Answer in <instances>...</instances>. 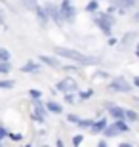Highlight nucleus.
<instances>
[{
    "label": "nucleus",
    "mask_w": 139,
    "mask_h": 147,
    "mask_svg": "<svg viewBox=\"0 0 139 147\" xmlns=\"http://www.w3.org/2000/svg\"><path fill=\"white\" fill-rule=\"evenodd\" d=\"M135 55H137V57H139V52H135Z\"/></svg>",
    "instance_id": "nucleus-38"
},
{
    "label": "nucleus",
    "mask_w": 139,
    "mask_h": 147,
    "mask_svg": "<svg viewBox=\"0 0 139 147\" xmlns=\"http://www.w3.org/2000/svg\"><path fill=\"white\" fill-rule=\"evenodd\" d=\"M67 120H69V122H75V124H78V122H80V117H76V115L69 113V115H67Z\"/></svg>",
    "instance_id": "nucleus-23"
},
{
    "label": "nucleus",
    "mask_w": 139,
    "mask_h": 147,
    "mask_svg": "<svg viewBox=\"0 0 139 147\" xmlns=\"http://www.w3.org/2000/svg\"><path fill=\"white\" fill-rule=\"evenodd\" d=\"M105 128H107V120H105V119H99L97 122H93V126H91L90 130L91 132H103Z\"/></svg>",
    "instance_id": "nucleus-15"
},
{
    "label": "nucleus",
    "mask_w": 139,
    "mask_h": 147,
    "mask_svg": "<svg viewBox=\"0 0 139 147\" xmlns=\"http://www.w3.org/2000/svg\"><path fill=\"white\" fill-rule=\"evenodd\" d=\"M118 134H120V130H118L116 124H111L103 130V136H107V138H114V136H118Z\"/></svg>",
    "instance_id": "nucleus-13"
},
{
    "label": "nucleus",
    "mask_w": 139,
    "mask_h": 147,
    "mask_svg": "<svg viewBox=\"0 0 139 147\" xmlns=\"http://www.w3.org/2000/svg\"><path fill=\"white\" fill-rule=\"evenodd\" d=\"M97 145H99V147H105V145H107V142H105V140H99V143H97Z\"/></svg>",
    "instance_id": "nucleus-34"
},
{
    "label": "nucleus",
    "mask_w": 139,
    "mask_h": 147,
    "mask_svg": "<svg viewBox=\"0 0 139 147\" xmlns=\"http://www.w3.org/2000/svg\"><path fill=\"white\" fill-rule=\"evenodd\" d=\"M23 73H38L40 71V65L38 63H34V61H29V63H25V65L21 67Z\"/></svg>",
    "instance_id": "nucleus-12"
},
{
    "label": "nucleus",
    "mask_w": 139,
    "mask_h": 147,
    "mask_svg": "<svg viewBox=\"0 0 139 147\" xmlns=\"http://www.w3.org/2000/svg\"><path fill=\"white\" fill-rule=\"evenodd\" d=\"M109 90H111V92L130 94V92H132V86H130L128 82H126V78H124V76H118V78H114V80L109 84Z\"/></svg>",
    "instance_id": "nucleus-3"
},
{
    "label": "nucleus",
    "mask_w": 139,
    "mask_h": 147,
    "mask_svg": "<svg viewBox=\"0 0 139 147\" xmlns=\"http://www.w3.org/2000/svg\"><path fill=\"white\" fill-rule=\"evenodd\" d=\"M82 142H84V136H80V134H76V136H73V145H80Z\"/></svg>",
    "instance_id": "nucleus-24"
},
{
    "label": "nucleus",
    "mask_w": 139,
    "mask_h": 147,
    "mask_svg": "<svg viewBox=\"0 0 139 147\" xmlns=\"http://www.w3.org/2000/svg\"><path fill=\"white\" fill-rule=\"evenodd\" d=\"M46 107H48L50 113H55V115H61V113H63V107H61L59 103H55V101H48V103H46Z\"/></svg>",
    "instance_id": "nucleus-14"
},
{
    "label": "nucleus",
    "mask_w": 139,
    "mask_h": 147,
    "mask_svg": "<svg viewBox=\"0 0 139 147\" xmlns=\"http://www.w3.org/2000/svg\"><path fill=\"white\" fill-rule=\"evenodd\" d=\"M93 21L97 23V27L101 29V33H103V34L111 36L112 25H114V17L111 16V11H109V13H101V16H95V17H93Z\"/></svg>",
    "instance_id": "nucleus-2"
},
{
    "label": "nucleus",
    "mask_w": 139,
    "mask_h": 147,
    "mask_svg": "<svg viewBox=\"0 0 139 147\" xmlns=\"http://www.w3.org/2000/svg\"><path fill=\"white\" fill-rule=\"evenodd\" d=\"M65 71H78V65H63Z\"/></svg>",
    "instance_id": "nucleus-29"
},
{
    "label": "nucleus",
    "mask_w": 139,
    "mask_h": 147,
    "mask_svg": "<svg viewBox=\"0 0 139 147\" xmlns=\"http://www.w3.org/2000/svg\"><path fill=\"white\" fill-rule=\"evenodd\" d=\"M8 136V130H6L4 126H0V138H6Z\"/></svg>",
    "instance_id": "nucleus-30"
},
{
    "label": "nucleus",
    "mask_w": 139,
    "mask_h": 147,
    "mask_svg": "<svg viewBox=\"0 0 139 147\" xmlns=\"http://www.w3.org/2000/svg\"><path fill=\"white\" fill-rule=\"evenodd\" d=\"M134 84H135V86L139 88V76H135V78H134Z\"/></svg>",
    "instance_id": "nucleus-35"
},
{
    "label": "nucleus",
    "mask_w": 139,
    "mask_h": 147,
    "mask_svg": "<svg viewBox=\"0 0 139 147\" xmlns=\"http://www.w3.org/2000/svg\"><path fill=\"white\" fill-rule=\"evenodd\" d=\"M135 2H137V0H114V4L118 6V13H120V16H122V13H124L126 10L134 8Z\"/></svg>",
    "instance_id": "nucleus-11"
},
{
    "label": "nucleus",
    "mask_w": 139,
    "mask_h": 147,
    "mask_svg": "<svg viewBox=\"0 0 139 147\" xmlns=\"http://www.w3.org/2000/svg\"><path fill=\"white\" fill-rule=\"evenodd\" d=\"M55 54L61 55V57H67V59H73L78 65H97L99 61L91 55H86L78 50H71V48H55Z\"/></svg>",
    "instance_id": "nucleus-1"
},
{
    "label": "nucleus",
    "mask_w": 139,
    "mask_h": 147,
    "mask_svg": "<svg viewBox=\"0 0 139 147\" xmlns=\"http://www.w3.org/2000/svg\"><path fill=\"white\" fill-rule=\"evenodd\" d=\"M105 76H107V73H103V71L97 73V78H105Z\"/></svg>",
    "instance_id": "nucleus-32"
},
{
    "label": "nucleus",
    "mask_w": 139,
    "mask_h": 147,
    "mask_svg": "<svg viewBox=\"0 0 139 147\" xmlns=\"http://www.w3.org/2000/svg\"><path fill=\"white\" fill-rule=\"evenodd\" d=\"M29 96H31L32 99H38L40 98V92H38V90H29Z\"/></svg>",
    "instance_id": "nucleus-27"
},
{
    "label": "nucleus",
    "mask_w": 139,
    "mask_h": 147,
    "mask_svg": "<svg viewBox=\"0 0 139 147\" xmlns=\"http://www.w3.org/2000/svg\"><path fill=\"white\" fill-rule=\"evenodd\" d=\"M55 88H57V92L69 94V92H76V90H78V84L75 82V78L67 76V78H63V80H59L57 84H55Z\"/></svg>",
    "instance_id": "nucleus-4"
},
{
    "label": "nucleus",
    "mask_w": 139,
    "mask_h": 147,
    "mask_svg": "<svg viewBox=\"0 0 139 147\" xmlns=\"http://www.w3.org/2000/svg\"><path fill=\"white\" fill-rule=\"evenodd\" d=\"M48 8V13H50V17L54 19L57 25H61V23H65V19H63V16H61V10H59L57 6H54V4H50V6H46Z\"/></svg>",
    "instance_id": "nucleus-8"
},
{
    "label": "nucleus",
    "mask_w": 139,
    "mask_h": 147,
    "mask_svg": "<svg viewBox=\"0 0 139 147\" xmlns=\"http://www.w3.org/2000/svg\"><path fill=\"white\" fill-rule=\"evenodd\" d=\"M21 4L25 6L29 11H36V8H38V2H36V0H21Z\"/></svg>",
    "instance_id": "nucleus-16"
},
{
    "label": "nucleus",
    "mask_w": 139,
    "mask_h": 147,
    "mask_svg": "<svg viewBox=\"0 0 139 147\" xmlns=\"http://www.w3.org/2000/svg\"><path fill=\"white\" fill-rule=\"evenodd\" d=\"M10 71H11L10 61H0V73H2V75H6V73H10Z\"/></svg>",
    "instance_id": "nucleus-17"
},
{
    "label": "nucleus",
    "mask_w": 139,
    "mask_h": 147,
    "mask_svg": "<svg viewBox=\"0 0 139 147\" xmlns=\"http://www.w3.org/2000/svg\"><path fill=\"white\" fill-rule=\"evenodd\" d=\"M105 107H107L109 115H111L112 119H116V120H126V109H122V107H116V105H112V103H105Z\"/></svg>",
    "instance_id": "nucleus-6"
},
{
    "label": "nucleus",
    "mask_w": 139,
    "mask_h": 147,
    "mask_svg": "<svg viewBox=\"0 0 139 147\" xmlns=\"http://www.w3.org/2000/svg\"><path fill=\"white\" fill-rule=\"evenodd\" d=\"M46 111H48V107H44L38 99H34V113H32V119L36 120V122H44V120H46Z\"/></svg>",
    "instance_id": "nucleus-7"
},
{
    "label": "nucleus",
    "mask_w": 139,
    "mask_h": 147,
    "mask_svg": "<svg viewBox=\"0 0 139 147\" xmlns=\"http://www.w3.org/2000/svg\"><path fill=\"white\" fill-rule=\"evenodd\" d=\"M132 19H134V21H137V23H139V11H135V13H134V17H132Z\"/></svg>",
    "instance_id": "nucleus-33"
},
{
    "label": "nucleus",
    "mask_w": 139,
    "mask_h": 147,
    "mask_svg": "<svg viewBox=\"0 0 139 147\" xmlns=\"http://www.w3.org/2000/svg\"><path fill=\"white\" fill-rule=\"evenodd\" d=\"M0 143H2V138H0Z\"/></svg>",
    "instance_id": "nucleus-39"
},
{
    "label": "nucleus",
    "mask_w": 139,
    "mask_h": 147,
    "mask_svg": "<svg viewBox=\"0 0 139 147\" xmlns=\"http://www.w3.org/2000/svg\"><path fill=\"white\" fill-rule=\"evenodd\" d=\"M93 96V90H86V92H80V99H88Z\"/></svg>",
    "instance_id": "nucleus-25"
},
{
    "label": "nucleus",
    "mask_w": 139,
    "mask_h": 147,
    "mask_svg": "<svg viewBox=\"0 0 139 147\" xmlns=\"http://www.w3.org/2000/svg\"><path fill=\"white\" fill-rule=\"evenodd\" d=\"M126 120L135 122V120H137V113H135V111H126Z\"/></svg>",
    "instance_id": "nucleus-21"
},
{
    "label": "nucleus",
    "mask_w": 139,
    "mask_h": 147,
    "mask_svg": "<svg viewBox=\"0 0 139 147\" xmlns=\"http://www.w3.org/2000/svg\"><path fill=\"white\" fill-rule=\"evenodd\" d=\"M78 126H80V128H91V126H93V120H90V119H80Z\"/></svg>",
    "instance_id": "nucleus-19"
},
{
    "label": "nucleus",
    "mask_w": 139,
    "mask_h": 147,
    "mask_svg": "<svg viewBox=\"0 0 139 147\" xmlns=\"http://www.w3.org/2000/svg\"><path fill=\"white\" fill-rule=\"evenodd\" d=\"M10 59H11V54L6 48H0V61H10Z\"/></svg>",
    "instance_id": "nucleus-18"
},
{
    "label": "nucleus",
    "mask_w": 139,
    "mask_h": 147,
    "mask_svg": "<svg viewBox=\"0 0 139 147\" xmlns=\"http://www.w3.org/2000/svg\"><path fill=\"white\" fill-rule=\"evenodd\" d=\"M134 101H135V103H137V105H139V98H135V99H134Z\"/></svg>",
    "instance_id": "nucleus-36"
},
{
    "label": "nucleus",
    "mask_w": 139,
    "mask_h": 147,
    "mask_svg": "<svg viewBox=\"0 0 139 147\" xmlns=\"http://www.w3.org/2000/svg\"><path fill=\"white\" fill-rule=\"evenodd\" d=\"M38 59L42 61L44 65L52 67V69H63V65H61V61H59V59H55V57H50V55H40Z\"/></svg>",
    "instance_id": "nucleus-9"
},
{
    "label": "nucleus",
    "mask_w": 139,
    "mask_h": 147,
    "mask_svg": "<svg viewBox=\"0 0 139 147\" xmlns=\"http://www.w3.org/2000/svg\"><path fill=\"white\" fill-rule=\"evenodd\" d=\"M34 13H36V17H38V23H40V27H46V23H48V19H50L48 8H40V6H38Z\"/></svg>",
    "instance_id": "nucleus-10"
},
{
    "label": "nucleus",
    "mask_w": 139,
    "mask_h": 147,
    "mask_svg": "<svg viewBox=\"0 0 139 147\" xmlns=\"http://www.w3.org/2000/svg\"><path fill=\"white\" fill-rule=\"evenodd\" d=\"M8 138H10L11 142H21V140H23L21 134H8Z\"/></svg>",
    "instance_id": "nucleus-26"
},
{
    "label": "nucleus",
    "mask_w": 139,
    "mask_h": 147,
    "mask_svg": "<svg viewBox=\"0 0 139 147\" xmlns=\"http://www.w3.org/2000/svg\"><path fill=\"white\" fill-rule=\"evenodd\" d=\"M59 10H61V16H63L65 21H75L76 17V8L71 6V0H63L59 4Z\"/></svg>",
    "instance_id": "nucleus-5"
},
{
    "label": "nucleus",
    "mask_w": 139,
    "mask_h": 147,
    "mask_svg": "<svg viewBox=\"0 0 139 147\" xmlns=\"http://www.w3.org/2000/svg\"><path fill=\"white\" fill-rule=\"evenodd\" d=\"M65 101H67V103H75V96H73V92H69L67 96H65Z\"/></svg>",
    "instance_id": "nucleus-28"
},
{
    "label": "nucleus",
    "mask_w": 139,
    "mask_h": 147,
    "mask_svg": "<svg viewBox=\"0 0 139 147\" xmlns=\"http://www.w3.org/2000/svg\"><path fill=\"white\" fill-rule=\"evenodd\" d=\"M114 44H116V38L111 36V38H109V46H114Z\"/></svg>",
    "instance_id": "nucleus-31"
},
{
    "label": "nucleus",
    "mask_w": 139,
    "mask_h": 147,
    "mask_svg": "<svg viewBox=\"0 0 139 147\" xmlns=\"http://www.w3.org/2000/svg\"><path fill=\"white\" fill-rule=\"evenodd\" d=\"M86 11L95 13V11H97V0H91V2H88V6H86Z\"/></svg>",
    "instance_id": "nucleus-20"
},
{
    "label": "nucleus",
    "mask_w": 139,
    "mask_h": 147,
    "mask_svg": "<svg viewBox=\"0 0 139 147\" xmlns=\"http://www.w3.org/2000/svg\"><path fill=\"white\" fill-rule=\"evenodd\" d=\"M13 88V80H0V90H8Z\"/></svg>",
    "instance_id": "nucleus-22"
},
{
    "label": "nucleus",
    "mask_w": 139,
    "mask_h": 147,
    "mask_svg": "<svg viewBox=\"0 0 139 147\" xmlns=\"http://www.w3.org/2000/svg\"><path fill=\"white\" fill-rule=\"evenodd\" d=\"M135 52H139V42H137V46H135Z\"/></svg>",
    "instance_id": "nucleus-37"
}]
</instances>
